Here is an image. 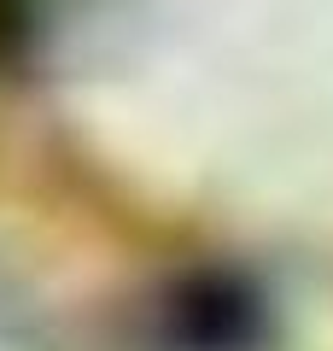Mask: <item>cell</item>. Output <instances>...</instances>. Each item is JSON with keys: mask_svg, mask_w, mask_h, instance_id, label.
I'll use <instances>...</instances> for the list:
<instances>
[{"mask_svg": "<svg viewBox=\"0 0 333 351\" xmlns=\"http://www.w3.org/2000/svg\"><path fill=\"white\" fill-rule=\"evenodd\" d=\"M269 299L240 269H187L152 304V351H269Z\"/></svg>", "mask_w": 333, "mask_h": 351, "instance_id": "obj_1", "label": "cell"}, {"mask_svg": "<svg viewBox=\"0 0 333 351\" xmlns=\"http://www.w3.org/2000/svg\"><path fill=\"white\" fill-rule=\"evenodd\" d=\"M36 41V0H0V76L29 59Z\"/></svg>", "mask_w": 333, "mask_h": 351, "instance_id": "obj_2", "label": "cell"}]
</instances>
